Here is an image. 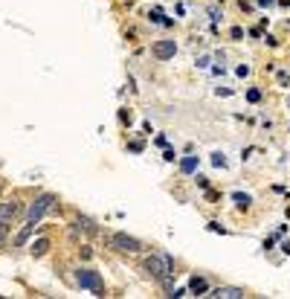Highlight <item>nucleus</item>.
<instances>
[{
    "instance_id": "nucleus-1",
    "label": "nucleus",
    "mask_w": 290,
    "mask_h": 299,
    "mask_svg": "<svg viewBox=\"0 0 290 299\" xmlns=\"http://www.w3.org/2000/svg\"><path fill=\"white\" fill-rule=\"evenodd\" d=\"M145 273H148L151 279H165V276H171V270H174V265H171V259L165 253H151L148 259H145Z\"/></svg>"
},
{
    "instance_id": "nucleus-2",
    "label": "nucleus",
    "mask_w": 290,
    "mask_h": 299,
    "mask_svg": "<svg viewBox=\"0 0 290 299\" xmlns=\"http://www.w3.org/2000/svg\"><path fill=\"white\" fill-rule=\"evenodd\" d=\"M52 209H55V197L52 195L35 197L32 204H29V209H26V224H41V218H44L46 212H52Z\"/></svg>"
},
{
    "instance_id": "nucleus-3",
    "label": "nucleus",
    "mask_w": 290,
    "mask_h": 299,
    "mask_svg": "<svg viewBox=\"0 0 290 299\" xmlns=\"http://www.w3.org/2000/svg\"><path fill=\"white\" fill-rule=\"evenodd\" d=\"M110 247L119 250V253H139V250H142V241L134 238V235H128V232H113V235H110Z\"/></svg>"
},
{
    "instance_id": "nucleus-4",
    "label": "nucleus",
    "mask_w": 290,
    "mask_h": 299,
    "mask_svg": "<svg viewBox=\"0 0 290 299\" xmlns=\"http://www.w3.org/2000/svg\"><path fill=\"white\" fill-rule=\"evenodd\" d=\"M76 282H79L81 288L93 290L96 296H104V285H102V276H99L96 270H79V273H76Z\"/></svg>"
},
{
    "instance_id": "nucleus-5",
    "label": "nucleus",
    "mask_w": 290,
    "mask_h": 299,
    "mask_svg": "<svg viewBox=\"0 0 290 299\" xmlns=\"http://www.w3.org/2000/svg\"><path fill=\"white\" fill-rule=\"evenodd\" d=\"M151 53H154V58H160V61H168V58H174V53H177V44H174L171 38H165V41H154Z\"/></svg>"
},
{
    "instance_id": "nucleus-6",
    "label": "nucleus",
    "mask_w": 290,
    "mask_h": 299,
    "mask_svg": "<svg viewBox=\"0 0 290 299\" xmlns=\"http://www.w3.org/2000/svg\"><path fill=\"white\" fill-rule=\"evenodd\" d=\"M21 215V204L18 201H3L0 204V224H9Z\"/></svg>"
},
{
    "instance_id": "nucleus-7",
    "label": "nucleus",
    "mask_w": 290,
    "mask_h": 299,
    "mask_svg": "<svg viewBox=\"0 0 290 299\" xmlns=\"http://www.w3.org/2000/svg\"><path fill=\"white\" fill-rule=\"evenodd\" d=\"M206 296H215V299H244V288H215V290H209Z\"/></svg>"
},
{
    "instance_id": "nucleus-8",
    "label": "nucleus",
    "mask_w": 290,
    "mask_h": 299,
    "mask_svg": "<svg viewBox=\"0 0 290 299\" xmlns=\"http://www.w3.org/2000/svg\"><path fill=\"white\" fill-rule=\"evenodd\" d=\"M189 290H192L195 296H206V293H209V285H206V279H200V276H192V279H189Z\"/></svg>"
},
{
    "instance_id": "nucleus-9",
    "label": "nucleus",
    "mask_w": 290,
    "mask_h": 299,
    "mask_svg": "<svg viewBox=\"0 0 290 299\" xmlns=\"http://www.w3.org/2000/svg\"><path fill=\"white\" fill-rule=\"evenodd\" d=\"M46 250H49V238H38V241H32V247H29V253H32L35 259H41Z\"/></svg>"
},
{
    "instance_id": "nucleus-10",
    "label": "nucleus",
    "mask_w": 290,
    "mask_h": 299,
    "mask_svg": "<svg viewBox=\"0 0 290 299\" xmlns=\"http://www.w3.org/2000/svg\"><path fill=\"white\" fill-rule=\"evenodd\" d=\"M76 227H79V230H84V232H90V235H96V232H99V227H96L90 218H76Z\"/></svg>"
},
{
    "instance_id": "nucleus-11",
    "label": "nucleus",
    "mask_w": 290,
    "mask_h": 299,
    "mask_svg": "<svg viewBox=\"0 0 290 299\" xmlns=\"http://www.w3.org/2000/svg\"><path fill=\"white\" fill-rule=\"evenodd\" d=\"M180 172L183 174L197 172V157H183V160H180Z\"/></svg>"
},
{
    "instance_id": "nucleus-12",
    "label": "nucleus",
    "mask_w": 290,
    "mask_h": 299,
    "mask_svg": "<svg viewBox=\"0 0 290 299\" xmlns=\"http://www.w3.org/2000/svg\"><path fill=\"white\" fill-rule=\"evenodd\" d=\"M35 227H38V224H26V227H23V230H21V235L15 238V244H18V247H21V244H26V238L32 235V230H35Z\"/></svg>"
},
{
    "instance_id": "nucleus-13",
    "label": "nucleus",
    "mask_w": 290,
    "mask_h": 299,
    "mask_svg": "<svg viewBox=\"0 0 290 299\" xmlns=\"http://www.w3.org/2000/svg\"><path fill=\"white\" fill-rule=\"evenodd\" d=\"M235 204H238L241 209H247L250 204H253V201H250V195H241V192H238V195H235Z\"/></svg>"
},
{
    "instance_id": "nucleus-14",
    "label": "nucleus",
    "mask_w": 290,
    "mask_h": 299,
    "mask_svg": "<svg viewBox=\"0 0 290 299\" xmlns=\"http://www.w3.org/2000/svg\"><path fill=\"white\" fill-rule=\"evenodd\" d=\"M212 163H215V166H220V169H223V166H226V157H223V154H215V157H212Z\"/></svg>"
},
{
    "instance_id": "nucleus-15",
    "label": "nucleus",
    "mask_w": 290,
    "mask_h": 299,
    "mask_svg": "<svg viewBox=\"0 0 290 299\" xmlns=\"http://www.w3.org/2000/svg\"><path fill=\"white\" fill-rule=\"evenodd\" d=\"M247 99H250V102H258V99H261V93H258V90H250V93H247Z\"/></svg>"
},
{
    "instance_id": "nucleus-16",
    "label": "nucleus",
    "mask_w": 290,
    "mask_h": 299,
    "mask_svg": "<svg viewBox=\"0 0 290 299\" xmlns=\"http://www.w3.org/2000/svg\"><path fill=\"white\" fill-rule=\"evenodd\" d=\"M79 253H81V259H90L93 250H90V247H79Z\"/></svg>"
},
{
    "instance_id": "nucleus-17",
    "label": "nucleus",
    "mask_w": 290,
    "mask_h": 299,
    "mask_svg": "<svg viewBox=\"0 0 290 299\" xmlns=\"http://www.w3.org/2000/svg\"><path fill=\"white\" fill-rule=\"evenodd\" d=\"M3 238H6V224H0V244H3Z\"/></svg>"
},
{
    "instance_id": "nucleus-18",
    "label": "nucleus",
    "mask_w": 290,
    "mask_h": 299,
    "mask_svg": "<svg viewBox=\"0 0 290 299\" xmlns=\"http://www.w3.org/2000/svg\"><path fill=\"white\" fill-rule=\"evenodd\" d=\"M281 250H284V253L290 256V241H284V244H281Z\"/></svg>"
},
{
    "instance_id": "nucleus-19",
    "label": "nucleus",
    "mask_w": 290,
    "mask_h": 299,
    "mask_svg": "<svg viewBox=\"0 0 290 299\" xmlns=\"http://www.w3.org/2000/svg\"><path fill=\"white\" fill-rule=\"evenodd\" d=\"M258 3H261V6H270V3H273V0H258Z\"/></svg>"
}]
</instances>
